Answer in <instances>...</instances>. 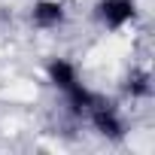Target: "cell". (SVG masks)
I'll use <instances>...</instances> for the list:
<instances>
[{"mask_svg": "<svg viewBox=\"0 0 155 155\" xmlns=\"http://www.w3.org/2000/svg\"><path fill=\"white\" fill-rule=\"evenodd\" d=\"M94 15L107 31H122L137 18V3L134 0H97Z\"/></svg>", "mask_w": 155, "mask_h": 155, "instance_id": "obj_1", "label": "cell"}, {"mask_svg": "<svg viewBox=\"0 0 155 155\" xmlns=\"http://www.w3.org/2000/svg\"><path fill=\"white\" fill-rule=\"evenodd\" d=\"M46 76H49V82H52L61 94L70 91L73 85H79V70H76V64L67 61V58H52V61L46 64Z\"/></svg>", "mask_w": 155, "mask_h": 155, "instance_id": "obj_4", "label": "cell"}, {"mask_svg": "<svg viewBox=\"0 0 155 155\" xmlns=\"http://www.w3.org/2000/svg\"><path fill=\"white\" fill-rule=\"evenodd\" d=\"M85 116H88L91 128H94L101 137H107V140H122V137H125V122H122L119 110H116L113 104H107L104 97H97V104H94Z\"/></svg>", "mask_w": 155, "mask_h": 155, "instance_id": "obj_2", "label": "cell"}, {"mask_svg": "<svg viewBox=\"0 0 155 155\" xmlns=\"http://www.w3.org/2000/svg\"><path fill=\"white\" fill-rule=\"evenodd\" d=\"M64 18H67V9L61 0H37L31 6V21L40 31H55L64 25Z\"/></svg>", "mask_w": 155, "mask_h": 155, "instance_id": "obj_3", "label": "cell"}, {"mask_svg": "<svg viewBox=\"0 0 155 155\" xmlns=\"http://www.w3.org/2000/svg\"><path fill=\"white\" fill-rule=\"evenodd\" d=\"M125 94H131V97H149L152 94V76L146 70H131V76L125 79Z\"/></svg>", "mask_w": 155, "mask_h": 155, "instance_id": "obj_5", "label": "cell"}]
</instances>
